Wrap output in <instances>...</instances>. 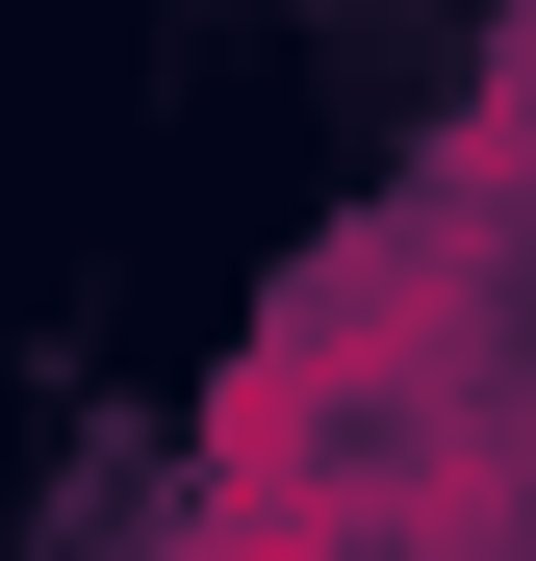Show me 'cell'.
<instances>
[{
  "mask_svg": "<svg viewBox=\"0 0 536 561\" xmlns=\"http://www.w3.org/2000/svg\"><path fill=\"white\" fill-rule=\"evenodd\" d=\"M460 205H486V230H511V205H536V26H511V51H486V128H460Z\"/></svg>",
  "mask_w": 536,
  "mask_h": 561,
  "instance_id": "1",
  "label": "cell"
}]
</instances>
